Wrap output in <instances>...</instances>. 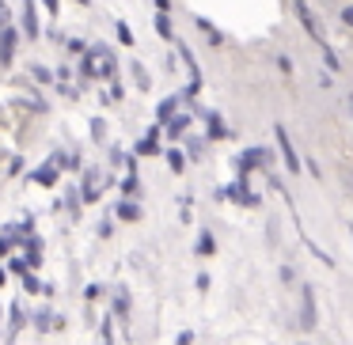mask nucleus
Returning a JSON list of instances; mask_svg holds the SVG:
<instances>
[{"label":"nucleus","mask_w":353,"mask_h":345,"mask_svg":"<svg viewBox=\"0 0 353 345\" xmlns=\"http://www.w3.org/2000/svg\"><path fill=\"white\" fill-rule=\"evenodd\" d=\"M342 19H345V23L353 27V8H345V12H342Z\"/></svg>","instance_id":"nucleus-3"},{"label":"nucleus","mask_w":353,"mask_h":345,"mask_svg":"<svg viewBox=\"0 0 353 345\" xmlns=\"http://www.w3.org/2000/svg\"><path fill=\"white\" fill-rule=\"evenodd\" d=\"M12 50H16V34L4 31V34H0V61H4V65L12 61Z\"/></svg>","instance_id":"nucleus-2"},{"label":"nucleus","mask_w":353,"mask_h":345,"mask_svg":"<svg viewBox=\"0 0 353 345\" xmlns=\"http://www.w3.org/2000/svg\"><path fill=\"white\" fill-rule=\"evenodd\" d=\"M84 72L88 76H110V72H114V57H110L107 50H92V54L84 57Z\"/></svg>","instance_id":"nucleus-1"}]
</instances>
